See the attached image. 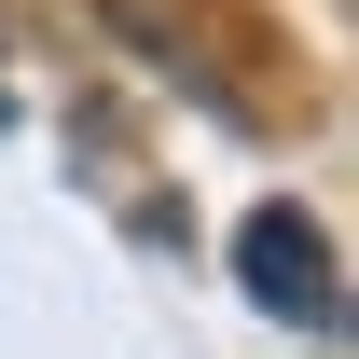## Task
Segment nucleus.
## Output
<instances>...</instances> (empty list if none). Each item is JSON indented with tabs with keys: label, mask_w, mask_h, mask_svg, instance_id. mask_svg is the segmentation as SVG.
<instances>
[{
	"label": "nucleus",
	"mask_w": 359,
	"mask_h": 359,
	"mask_svg": "<svg viewBox=\"0 0 359 359\" xmlns=\"http://www.w3.org/2000/svg\"><path fill=\"white\" fill-rule=\"evenodd\" d=\"M235 276H249V304L263 318H304V332H332V235L304 222V208H249L235 222Z\"/></svg>",
	"instance_id": "f257e3e1"
}]
</instances>
